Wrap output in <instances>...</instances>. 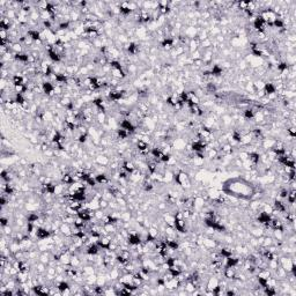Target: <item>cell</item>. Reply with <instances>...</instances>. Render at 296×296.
Returning <instances> with one entry per match:
<instances>
[{
  "label": "cell",
  "instance_id": "21",
  "mask_svg": "<svg viewBox=\"0 0 296 296\" xmlns=\"http://www.w3.org/2000/svg\"><path fill=\"white\" fill-rule=\"evenodd\" d=\"M108 207H109V201H108L107 199H104V198L99 199V208L105 209V208H108Z\"/></svg>",
  "mask_w": 296,
  "mask_h": 296
},
{
  "label": "cell",
  "instance_id": "3",
  "mask_svg": "<svg viewBox=\"0 0 296 296\" xmlns=\"http://www.w3.org/2000/svg\"><path fill=\"white\" fill-rule=\"evenodd\" d=\"M51 235H52L51 231L49 229L45 228V227H38V229H37L36 231V238L41 239V241H44V239L49 238Z\"/></svg>",
  "mask_w": 296,
  "mask_h": 296
},
{
  "label": "cell",
  "instance_id": "20",
  "mask_svg": "<svg viewBox=\"0 0 296 296\" xmlns=\"http://www.w3.org/2000/svg\"><path fill=\"white\" fill-rule=\"evenodd\" d=\"M263 234H264V231H263L261 229H253V230H251V235H252L253 237H256V238H258V237H260V236H263Z\"/></svg>",
  "mask_w": 296,
  "mask_h": 296
},
{
  "label": "cell",
  "instance_id": "7",
  "mask_svg": "<svg viewBox=\"0 0 296 296\" xmlns=\"http://www.w3.org/2000/svg\"><path fill=\"white\" fill-rule=\"evenodd\" d=\"M95 163L99 164V166L107 167L110 163V160L107 155H104V154H99V155H96V157H95Z\"/></svg>",
  "mask_w": 296,
  "mask_h": 296
},
{
  "label": "cell",
  "instance_id": "23",
  "mask_svg": "<svg viewBox=\"0 0 296 296\" xmlns=\"http://www.w3.org/2000/svg\"><path fill=\"white\" fill-rule=\"evenodd\" d=\"M1 227H6V226H8V222H9V218H6V216H2L1 218Z\"/></svg>",
  "mask_w": 296,
  "mask_h": 296
},
{
  "label": "cell",
  "instance_id": "6",
  "mask_svg": "<svg viewBox=\"0 0 296 296\" xmlns=\"http://www.w3.org/2000/svg\"><path fill=\"white\" fill-rule=\"evenodd\" d=\"M223 275H224V278H227V279L235 280V279H236V275H237L236 267H224Z\"/></svg>",
  "mask_w": 296,
  "mask_h": 296
},
{
  "label": "cell",
  "instance_id": "4",
  "mask_svg": "<svg viewBox=\"0 0 296 296\" xmlns=\"http://www.w3.org/2000/svg\"><path fill=\"white\" fill-rule=\"evenodd\" d=\"M219 285H220V280H219L216 276L213 275V276H211V278L208 279L207 285H206V288H207L208 290L214 291L219 287Z\"/></svg>",
  "mask_w": 296,
  "mask_h": 296
},
{
  "label": "cell",
  "instance_id": "18",
  "mask_svg": "<svg viewBox=\"0 0 296 296\" xmlns=\"http://www.w3.org/2000/svg\"><path fill=\"white\" fill-rule=\"evenodd\" d=\"M88 138H89V134H88V133H84V134H79V137H78V142H79V144H87V141H88Z\"/></svg>",
  "mask_w": 296,
  "mask_h": 296
},
{
  "label": "cell",
  "instance_id": "10",
  "mask_svg": "<svg viewBox=\"0 0 296 296\" xmlns=\"http://www.w3.org/2000/svg\"><path fill=\"white\" fill-rule=\"evenodd\" d=\"M122 168L124 169V170H126V171L129 172V174H132V172L134 171L135 169H137V167H135V164L133 163V162L131 161H125L123 164H122Z\"/></svg>",
  "mask_w": 296,
  "mask_h": 296
},
{
  "label": "cell",
  "instance_id": "2",
  "mask_svg": "<svg viewBox=\"0 0 296 296\" xmlns=\"http://www.w3.org/2000/svg\"><path fill=\"white\" fill-rule=\"evenodd\" d=\"M119 126H120V129H124V130H126L127 132H130V133H134L135 130L138 129V127H137L131 120L127 119V118H125V119L122 120V122L119 123Z\"/></svg>",
  "mask_w": 296,
  "mask_h": 296
},
{
  "label": "cell",
  "instance_id": "9",
  "mask_svg": "<svg viewBox=\"0 0 296 296\" xmlns=\"http://www.w3.org/2000/svg\"><path fill=\"white\" fill-rule=\"evenodd\" d=\"M95 179L97 185H104V184H109V179L107 174H96L95 175Z\"/></svg>",
  "mask_w": 296,
  "mask_h": 296
},
{
  "label": "cell",
  "instance_id": "1",
  "mask_svg": "<svg viewBox=\"0 0 296 296\" xmlns=\"http://www.w3.org/2000/svg\"><path fill=\"white\" fill-rule=\"evenodd\" d=\"M222 192L229 197L242 200H251L256 192V186L243 177H233L223 183Z\"/></svg>",
  "mask_w": 296,
  "mask_h": 296
},
{
  "label": "cell",
  "instance_id": "15",
  "mask_svg": "<svg viewBox=\"0 0 296 296\" xmlns=\"http://www.w3.org/2000/svg\"><path fill=\"white\" fill-rule=\"evenodd\" d=\"M253 117H255V112L250 109V108L244 110V112H243V118H244V119L251 120V119H253Z\"/></svg>",
  "mask_w": 296,
  "mask_h": 296
},
{
  "label": "cell",
  "instance_id": "12",
  "mask_svg": "<svg viewBox=\"0 0 296 296\" xmlns=\"http://www.w3.org/2000/svg\"><path fill=\"white\" fill-rule=\"evenodd\" d=\"M137 148L139 149V152L147 153V151H148V144L142 140H138L137 141Z\"/></svg>",
  "mask_w": 296,
  "mask_h": 296
},
{
  "label": "cell",
  "instance_id": "11",
  "mask_svg": "<svg viewBox=\"0 0 296 296\" xmlns=\"http://www.w3.org/2000/svg\"><path fill=\"white\" fill-rule=\"evenodd\" d=\"M131 133L130 132H127L126 130H124V129H118L117 130V139H120V140H125L129 135H130Z\"/></svg>",
  "mask_w": 296,
  "mask_h": 296
},
{
  "label": "cell",
  "instance_id": "17",
  "mask_svg": "<svg viewBox=\"0 0 296 296\" xmlns=\"http://www.w3.org/2000/svg\"><path fill=\"white\" fill-rule=\"evenodd\" d=\"M80 264H81V260L79 259L77 256H71V261H69V265L73 266V267H75V268H78L79 266H80Z\"/></svg>",
  "mask_w": 296,
  "mask_h": 296
},
{
  "label": "cell",
  "instance_id": "5",
  "mask_svg": "<svg viewBox=\"0 0 296 296\" xmlns=\"http://www.w3.org/2000/svg\"><path fill=\"white\" fill-rule=\"evenodd\" d=\"M99 248L97 243H92L86 248V253L88 256H97L99 253Z\"/></svg>",
  "mask_w": 296,
  "mask_h": 296
},
{
  "label": "cell",
  "instance_id": "8",
  "mask_svg": "<svg viewBox=\"0 0 296 296\" xmlns=\"http://www.w3.org/2000/svg\"><path fill=\"white\" fill-rule=\"evenodd\" d=\"M72 227H71V224L68 223H65V222H62V224H60V227H59V231L62 233V235H65V236H72Z\"/></svg>",
  "mask_w": 296,
  "mask_h": 296
},
{
  "label": "cell",
  "instance_id": "19",
  "mask_svg": "<svg viewBox=\"0 0 296 296\" xmlns=\"http://www.w3.org/2000/svg\"><path fill=\"white\" fill-rule=\"evenodd\" d=\"M97 122L99 124H103L105 119H107V116H105V112H97Z\"/></svg>",
  "mask_w": 296,
  "mask_h": 296
},
{
  "label": "cell",
  "instance_id": "13",
  "mask_svg": "<svg viewBox=\"0 0 296 296\" xmlns=\"http://www.w3.org/2000/svg\"><path fill=\"white\" fill-rule=\"evenodd\" d=\"M174 145H175L176 151H182V149H184L186 147V142H185V140H183V139H176Z\"/></svg>",
  "mask_w": 296,
  "mask_h": 296
},
{
  "label": "cell",
  "instance_id": "16",
  "mask_svg": "<svg viewBox=\"0 0 296 296\" xmlns=\"http://www.w3.org/2000/svg\"><path fill=\"white\" fill-rule=\"evenodd\" d=\"M206 92H207V93H216V92H218L216 83L207 82V84H206Z\"/></svg>",
  "mask_w": 296,
  "mask_h": 296
},
{
  "label": "cell",
  "instance_id": "14",
  "mask_svg": "<svg viewBox=\"0 0 296 296\" xmlns=\"http://www.w3.org/2000/svg\"><path fill=\"white\" fill-rule=\"evenodd\" d=\"M13 87H14V92H15L16 94H22V95H23V94L28 90L26 84H15V86H13Z\"/></svg>",
  "mask_w": 296,
  "mask_h": 296
},
{
  "label": "cell",
  "instance_id": "22",
  "mask_svg": "<svg viewBox=\"0 0 296 296\" xmlns=\"http://www.w3.org/2000/svg\"><path fill=\"white\" fill-rule=\"evenodd\" d=\"M288 191H289V190H287V189H282V190H281L280 192H279L281 199H287V196H288Z\"/></svg>",
  "mask_w": 296,
  "mask_h": 296
}]
</instances>
